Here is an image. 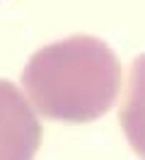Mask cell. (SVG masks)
Listing matches in <instances>:
<instances>
[{"instance_id": "6da1fadb", "label": "cell", "mask_w": 145, "mask_h": 160, "mask_svg": "<svg viewBox=\"0 0 145 160\" xmlns=\"http://www.w3.org/2000/svg\"><path fill=\"white\" fill-rule=\"evenodd\" d=\"M36 124L15 90L0 82V160H31Z\"/></svg>"}]
</instances>
